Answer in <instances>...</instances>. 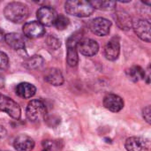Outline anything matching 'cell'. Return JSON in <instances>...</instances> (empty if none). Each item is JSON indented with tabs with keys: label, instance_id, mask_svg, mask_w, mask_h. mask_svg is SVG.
<instances>
[{
	"label": "cell",
	"instance_id": "6da1fadb",
	"mask_svg": "<svg viewBox=\"0 0 151 151\" xmlns=\"http://www.w3.org/2000/svg\"><path fill=\"white\" fill-rule=\"evenodd\" d=\"M4 14L8 20L13 23H21L28 17L29 10L28 7L22 3L12 2L5 6Z\"/></svg>",
	"mask_w": 151,
	"mask_h": 151
},
{
	"label": "cell",
	"instance_id": "7a4b0ae2",
	"mask_svg": "<svg viewBox=\"0 0 151 151\" xmlns=\"http://www.w3.org/2000/svg\"><path fill=\"white\" fill-rule=\"evenodd\" d=\"M65 12L73 16L84 18L90 16L95 9L88 1H67L65 4Z\"/></svg>",
	"mask_w": 151,
	"mask_h": 151
},
{
	"label": "cell",
	"instance_id": "3957f363",
	"mask_svg": "<svg viewBox=\"0 0 151 151\" xmlns=\"http://www.w3.org/2000/svg\"><path fill=\"white\" fill-rule=\"evenodd\" d=\"M26 115L29 121L38 122L46 118L47 108L42 101L38 99L32 100L27 106Z\"/></svg>",
	"mask_w": 151,
	"mask_h": 151
},
{
	"label": "cell",
	"instance_id": "277c9868",
	"mask_svg": "<svg viewBox=\"0 0 151 151\" xmlns=\"http://www.w3.org/2000/svg\"><path fill=\"white\" fill-rule=\"evenodd\" d=\"M0 111L7 113L14 119H19L21 115V110L19 104L12 98L4 95H0Z\"/></svg>",
	"mask_w": 151,
	"mask_h": 151
},
{
	"label": "cell",
	"instance_id": "5b68a950",
	"mask_svg": "<svg viewBox=\"0 0 151 151\" xmlns=\"http://www.w3.org/2000/svg\"><path fill=\"white\" fill-rule=\"evenodd\" d=\"M36 16L38 22H40L43 27H50L55 24L58 14L56 10L50 6H42L38 9Z\"/></svg>",
	"mask_w": 151,
	"mask_h": 151
},
{
	"label": "cell",
	"instance_id": "8992f818",
	"mask_svg": "<svg viewBox=\"0 0 151 151\" xmlns=\"http://www.w3.org/2000/svg\"><path fill=\"white\" fill-rule=\"evenodd\" d=\"M77 51L86 57H93L99 50V45L96 41L90 38H82L76 46Z\"/></svg>",
	"mask_w": 151,
	"mask_h": 151
},
{
	"label": "cell",
	"instance_id": "52a82bcc",
	"mask_svg": "<svg viewBox=\"0 0 151 151\" xmlns=\"http://www.w3.org/2000/svg\"><path fill=\"white\" fill-rule=\"evenodd\" d=\"M111 27V22L109 19L102 17L94 19L89 25L92 33L98 36L107 35L110 33Z\"/></svg>",
	"mask_w": 151,
	"mask_h": 151
},
{
	"label": "cell",
	"instance_id": "ba28073f",
	"mask_svg": "<svg viewBox=\"0 0 151 151\" xmlns=\"http://www.w3.org/2000/svg\"><path fill=\"white\" fill-rule=\"evenodd\" d=\"M133 28L137 36L144 42H150V22L147 19H138L133 22Z\"/></svg>",
	"mask_w": 151,
	"mask_h": 151
},
{
	"label": "cell",
	"instance_id": "9c48e42d",
	"mask_svg": "<svg viewBox=\"0 0 151 151\" xmlns=\"http://www.w3.org/2000/svg\"><path fill=\"white\" fill-rule=\"evenodd\" d=\"M23 33L27 37L35 39L42 37L45 34V28L38 21H30L24 24Z\"/></svg>",
	"mask_w": 151,
	"mask_h": 151
},
{
	"label": "cell",
	"instance_id": "30bf717a",
	"mask_svg": "<svg viewBox=\"0 0 151 151\" xmlns=\"http://www.w3.org/2000/svg\"><path fill=\"white\" fill-rule=\"evenodd\" d=\"M125 147L127 151H150L149 142L144 138L137 136L127 139Z\"/></svg>",
	"mask_w": 151,
	"mask_h": 151
},
{
	"label": "cell",
	"instance_id": "8fae6325",
	"mask_svg": "<svg viewBox=\"0 0 151 151\" xmlns=\"http://www.w3.org/2000/svg\"><path fill=\"white\" fill-rule=\"evenodd\" d=\"M104 106L112 112H119L124 108V101L115 94H108L104 98Z\"/></svg>",
	"mask_w": 151,
	"mask_h": 151
},
{
	"label": "cell",
	"instance_id": "7c38bea8",
	"mask_svg": "<svg viewBox=\"0 0 151 151\" xmlns=\"http://www.w3.org/2000/svg\"><path fill=\"white\" fill-rule=\"evenodd\" d=\"M120 53V43L118 37H113L107 42L104 47V55L108 60H116Z\"/></svg>",
	"mask_w": 151,
	"mask_h": 151
},
{
	"label": "cell",
	"instance_id": "4fadbf2b",
	"mask_svg": "<svg viewBox=\"0 0 151 151\" xmlns=\"http://www.w3.org/2000/svg\"><path fill=\"white\" fill-rule=\"evenodd\" d=\"M35 145V141L27 134L19 135L13 142V147L17 151H32Z\"/></svg>",
	"mask_w": 151,
	"mask_h": 151
},
{
	"label": "cell",
	"instance_id": "5bb4252c",
	"mask_svg": "<svg viewBox=\"0 0 151 151\" xmlns=\"http://www.w3.org/2000/svg\"><path fill=\"white\" fill-rule=\"evenodd\" d=\"M114 19L119 27L122 30H129L133 27V20L131 16L126 11H117L114 15Z\"/></svg>",
	"mask_w": 151,
	"mask_h": 151
},
{
	"label": "cell",
	"instance_id": "9a60e30c",
	"mask_svg": "<svg viewBox=\"0 0 151 151\" xmlns=\"http://www.w3.org/2000/svg\"><path fill=\"white\" fill-rule=\"evenodd\" d=\"M44 80L50 85L60 86L64 83V77L60 70L57 68L48 69L44 74Z\"/></svg>",
	"mask_w": 151,
	"mask_h": 151
},
{
	"label": "cell",
	"instance_id": "2e32d148",
	"mask_svg": "<svg viewBox=\"0 0 151 151\" xmlns=\"http://www.w3.org/2000/svg\"><path fill=\"white\" fill-rule=\"evenodd\" d=\"M15 92L17 96H19V97L24 98V99H28L35 95L36 88L31 83L21 82L17 85L15 88Z\"/></svg>",
	"mask_w": 151,
	"mask_h": 151
},
{
	"label": "cell",
	"instance_id": "e0dca14e",
	"mask_svg": "<svg viewBox=\"0 0 151 151\" xmlns=\"http://www.w3.org/2000/svg\"><path fill=\"white\" fill-rule=\"evenodd\" d=\"M4 41L12 49L16 50H23L25 48V42L23 37L17 33H10L4 35Z\"/></svg>",
	"mask_w": 151,
	"mask_h": 151
},
{
	"label": "cell",
	"instance_id": "ac0fdd59",
	"mask_svg": "<svg viewBox=\"0 0 151 151\" xmlns=\"http://www.w3.org/2000/svg\"><path fill=\"white\" fill-rule=\"evenodd\" d=\"M63 146L60 140H45L42 142V151H62Z\"/></svg>",
	"mask_w": 151,
	"mask_h": 151
},
{
	"label": "cell",
	"instance_id": "d6986e66",
	"mask_svg": "<svg viewBox=\"0 0 151 151\" xmlns=\"http://www.w3.org/2000/svg\"><path fill=\"white\" fill-rule=\"evenodd\" d=\"M127 73L129 79L134 81H138L140 80H143V79H145V76H146L145 71L141 66H138V65H134V66L130 67L127 71Z\"/></svg>",
	"mask_w": 151,
	"mask_h": 151
},
{
	"label": "cell",
	"instance_id": "ffe728a7",
	"mask_svg": "<svg viewBox=\"0 0 151 151\" xmlns=\"http://www.w3.org/2000/svg\"><path fill=\"white\" fill-rule=\"evenodd\" d=\"M94 9L103 11H112L116 8V2L114 1H93L90 2Z\"/></svg>",
	"mask_w": 151,
	"mask_h": 151
},
{
	"label": "cell",
	"instance_id": "44dd1931",
	"mask_svg": "<svg viewBox=\"0 0 151 151\" xmlns=\"http://www.w3.org/2000/svg\"><path fill=\"white\" fill-rule=\"evenodd\" d=\"M79 61L78 52L75 47H67V56H66V62L68 65L73 67L76 66Z\"/></svg>",
	"mask_w": 151,
	"mask_h": 151
},
{
	"label": "cell",
	"instance_id": "7402d4cb",
	"mask_svg": "<svg viewBox=\"0 0 151 151\" xmlns=\"http://www.w3.org/2000/svg\"><path fill=\"white\" fill-rule=\"evenodd\" d=\"M44 60L41 56H33L26 61L25 65L28 69H39L42 66Z\"/></svg>",
	"mask_w": 151,
	"mask_h": 151
},
{
	"label": "cell",
	"instance_id": "603a6c76",
	"mask_svg": "<svg viewBox=\"0 0 151 151\" xmlns=\"http://www.w3.org/2000/svg\"><path fill=\"white\" fill-rule=\"evenodd\" d=\"M69 24H70L69 19L66 16L63 15V14H59L58 16L54 25L56 26V27L58 30H64V29H65L69 26Z\"/></svg>",
	"mask_w": 151,
	"mask_h": 151
},
{
	"label": "cell",
	"instance_id": "cb8c5ba5",
	"mask_svg": "<svg viewBox=\"0 0 151 151\" xmlns=\"http://www.w3.org/2000/svg\"><path fill=\"white\" fill-rule=\"evenodd\" d=\"M82 39V32L78 31L73 34L66 41V47H75L77 46L78 42Z\"/></svg>",
	"mask_w": 151,
	"mask_h": 151
},
{
	"label": "cell",
	"instance_id": "d4e9b609",
	"mask_svg": "<svg viewBox=\"0 0 151 151\" xmlns=\"http://www.w3.org/2000/svg\"><path fill=\"white\" fill-rule=\"evenodd\" d=\"M9 66V58L7 55L0 50V73H4Z\"/></svg>",
	"mask_w": 151,
	"mask_h": 151
},
{
	"label": "cell",
	"instance_id": "484cf974",
	"mask_svg": "<svg viewBox=\"0 0 151 151\" xmlns=\"http://www.w3.org/2000/svg\"><path fill=\"white\" fill-rule=\"evenodd\" d=\"M47 44L53 50H58L60 47V41L55 35H50L47 38Z\"/></svg>",
	"mask_w": 151,
	"mask_h": 151
},
{
	"label": "cell",
	"instance_id": "4316f807",
	"mask_svg": "<svg viewBox=\"0 0 151 151\" xmlns=\"http://www.w3.org/2000/svg\"><path fill=\"white\" fill-rule=\"evenodd\" d=\"M151 110L150 106H147L146 108H144L143 111H142V116L143 119L147 121V123L150 124L151 123Z\"/></svg>",
	"mask_w": 151,
	"mask_h": 151
},
{
	"label": "cell",
	"instance_id": "83f0119b",
	"mask_svg": "<svg viewBox=\"0 0 151 151\" xmlns=\"http://www.w3.org/2000/svg\"><path fill=\"white\" fill-rule=\"evenodd\" d=\"M5 135H6V130L4 129V127L0 126V140L3 139V138H4Z\"/></svg>",
	"mask_w": 151,
	"mask_h": 151
},
{
	"label": "cell",
	"instance_id": "f1b7e54d",
	"mask_svg": "<svg viewBox=\"0 0 151 151\" xmlns=\"http://www.w3.org/2000/svg\"><path fill=\"white\" fill-rule=\"evenodd\" d=\"M4 35H5L4 34V32L0 29V42H3V41L4 40Z\"/></svg>",
	"mask_w": 151,
	"mask_h": 151
}]
</instances>
